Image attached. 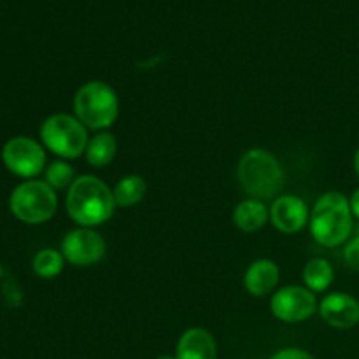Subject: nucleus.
Segmentation results:
<instances>
[{"label":"nucleus","mask_w":359,"mask_h":359,"mask_svg":"<svg viewBox=\"0 0 359 359\" xmlns=\"http://www.w3.org/2000/svg\"><path fill=\"white\" fill-rule=\"evenodd\" d=\"M237 181L249 198L266 202V200H276L277 195L283 191L286 175L276 154L262 147H252L245 151L238 160Z\"/></svg>","instance_id":"nucleus-3"},{"label":"nucleus","mask_w":359,"mask_h":359,"mask_svg":"<svg viewBox=\"0 0 359 359\" xmlns=\"http://www.w3.org/2000/svg\"><path fill=\"white\" fill-rule=\"evenodd\" d=\"M74 116L88 130L104 132L119 116V98L104 81H88L74 95Z\"/></svg>","instance_id":"nucleus-4"},{"label":"nucleus","mask_w":359,"mask_h":359,"mask_svg":"<svg viewBox=\"0 0 359 359\" xmlns=\"http://www.w3.org/2000/svg\"><path fill=\"white\" fill-rule=\"evenodd\" d=\"M344 262L353 272L359 273V235L351 237L344 245Z\"/></svg>","instance_id":"nucleus-20"},{"label":"nucleus","mask_w":359,"mask_h":359,"mask_svg":"<svg viewBox=\"0 0 359 359\" xmlns=\"http://www.w3.org/2000/svg\"><path fill=\"white\" fill-rule=\"evenodd\" d=\"M302 279H304L305 287H309L312 293H325L335 280V270L328 259L312 258L305 263Z\"/></svg>","instance_id":"nucleus-15"},{"label":"nucleus","mask_w":359,"mask_h":359,"mask_svg":"<svg viewBox=\"0 0 359 359\" xmlns=\"http://www.w3.org/2000/svg\"><path fill=\"white\" fill-rule=\"evenodd\" d=\"M269 359H316L311 353L300 349V347H284L273 353Z\"/></svg>","instance_id":"nucleus-21"},{"label":"nucleus","mask_w":359,"mask_h":359,"mask_svg":"<svg viewBox=\"0 0 359 359\" xmlns=\"http://www.w3.org/2000/svg\"><path fill=\"white\" fill-rule=\"evenodd\" d=\"M353 165H354V174H356V177L359 179V147L356 149V153H354Z\"/></svg>","instance_id":"nucleus-23"},{"label":"nucleus","mask_w":359,"mask_h":359,"mask_svg":"<svg viewBox=\"0 0 359 359\" xmlns=\"http://www.w3.org/2000/svg\"><path fill=\"white\" fill-rule=\"evenodd\" d=\"M309 219L311 210L300 196L280 195L270 207V223L280 233H298L307 226Z\"/></svg>","instance_id":"nucleus-10"},{"label":"nucleus","mask_w":359,"mask_h":359,"mask_svg":"<svg viewBox=\"0 0 359 359\" xmlns=\"http://www.w3.org/2000/svg\"><path fill=\"white\" fill-rule=\"evenodd\" d=\"M116 207L114 193L97 175H79L67 189V214L81 228H95L107 223L114 216Z\"/></svg>","instance_id":"nucleus-1"},{"label":"nucleus","mask_w":359,"mask_h":359,"mask_svg":"<svg viewBox=\"0 0 359 359\" xmlns=\"http://www.w3.org/2000/svg\"><path fill=\"white\" fill-rule=\"evenodd\" d=\"M349 203H351V210H353L354 219L359 221V188L354 189V193L349 198Z\"/></svg>","instance_id":"nucleus-22"},{"label":"nucleus","mask_w":359,"mask_h":359,"mask_svg":"<svg viewBox=\"0 0 359 359\" xmlns=\"http://www.w3.org/2000/svg\"><path fill=\"white\" fill-rule=\"evenodd\" d=\"M9 209L21 223L42 224L56 214L58 196L46 181L30 179L13 189L9 196Z\"/></svg>","instance_id":"nucleus-6"},{"label":"nucleus","mask_w":359,"mask_h":359,"mask_svg":"<svg viewBox=\"0 0 359 359\" xmlns=\"http://www.w3.org/2000/svg\"><path fill=\"white\" fill-rule=\"evenodd\" d=\"M177 359H216L217 344L212 333L205 328H189L179 337L175 346Z\"/></svg>","instance_id":"nucleus-13"},{"label":"nucleus","mask_w":359,"mask_h":359,"mask_svg":"<svg viewBox=\"0 0 359 359\" xmlns=\"http://www.w3.org/2000/svg\"><path fill=\"white\" fill-rule=\"evenodd\" d=\"M116 153H118L116 137L109 132H100L90 139L86 151H84V156H86V161L91 167L104 168L109 163H112Z\"/></svg>","instance_id":"nucleus-16"},{"label":"nucleus","mask_w":359,"mask_h":359,"mask_svg":"<svg viewBox=\"0 0 359 359\" xmlns=\"http://www.w3.org/2000/svg\"><path fill=\"white\" fill-rule=\"evenodd\" d=\"M39 133L42 146L56 154L60 160H76L83 156L90 142L86 126L76 116L65 112L48 116L42 121Z\"/></svg>","instance_id":"nucleus-5"},{"label":"nucleus","mask_w":359,"mask_h":359,"mask_svg":"<svg viewBox=\"0 0 359 359\" xmlns=\"http://www.w3.org/2000/svg\"><path fill=\"white\" fill-rule=\"evenodd\" d=\"M2 163L11 174L30 181L46 170V147L32 137H13L2 147Z\"/></svg>","instance_id":"nucleus-7"},{"label":"nucleus","mask_w":359,"mask_h":359,"mask_svg":"<svg viewBox=\"0 0 359 359\" xmlns=\"http://www.w3.org/2000/svg\"><path fill=\"white\" fill-rule=\"evenodd\" d=\"M280 280V270L272 259H256L244 273V287L251 297L263 298L277 291Z\"/></svg>","instance_id":"nucleus-12"},{"label":"nucleus","mask_w":359,"mask_h":359,"mask_svg":"<svg viewBox=\"0 0 359 359\" xmlns=\"http://www.w3.org/2000/svg\"><path fill=\"white\" fill-rule=\"evenodd\" d=\"M104 237L93 228H76L69 231L62 241L63 258L67 263L74 266H90L100 262L105 256Z\"/></svg>","instance_id":"nucleus-9"},{"label":"nucleus","mask_w":359,"mask_h":359,"mask_svg":"<svg viewBox=\"0 0 359 359\" xmlns=\"http://www.w3.org/2000/svg\"><path fill=\"white\" fill-rule=\"evenodd\" d=\"M44 181L55 191H58V189H69L70 184L76 181V170L70 167L67 160H56L46 167Z\"/></svg>","instance_id":"nucleus-19"},{"label":"nucleus","mask_w":359,"mask_h":359,"mask_svg":"<svg viewBox=\"0 0 359 359\" xmlns=\"http://www.w3.org/2000/svg\"><path fill=\"white\" fill-rule=\"evenodd\" d=\"M270 221V207L263 200H242L233 209V224L245 233H252L265 226Z\"/></svg>","instance_id":"nucleus-14"},{"label":"nucleus","mask_w":359,"mask_h":359,"mask_svg":"<svg viewBox=\"0 0 359 359\" xmlns=\"http://www.w3.org/2000/svg\"><path fill=\"white\" fill-rule=\"evenodd\" d=\"M65 258H63L62 251H56V249L46 248L41 249L37 255L34 256V262H32V269H34L35 276L41 277V279H55L62 273L63 266H65Z\"/></svg>","instance_id":"nucleus-18"},{"label":"nucleus","mask_w":359,"mask_h":359,"mask_svg":"<svg viewBox=\"0 0 359 359\" xmlns=\"http://www.w3.org/2000/svg\"><path fill=\"white\" fill-rule=\"evenodd\" d=\"M112 193H114L116 205L123 207V209H130V207L142 202L144 196H146V179L137 174L125 175V177H121L116 182V186L112 188Z\"/></svg>","instance_id":"nucleus-17"},{"label":"nucleus","mask_w":359,"mask_h":359,"mask_svg":"<svg viewBox=\"0 0 359 359\" xmlns=\"http://www.w3.org/2000/svg\"><path fill=\"white\" fill-rule=\"evenodd\" d=\"M354 216L349 198L340 191H326L316 200L311 210L309 230L312 238L323 248L346 245L353 235Z\"/></svg>","instance_id":"nucleus-2"},{"label":"nucleus","mask_w":359,"mask_h":359,"mask_svg":"<svg viewBox=\"0 0 359 359\" xmlns=\"http://www.w3.org/2000/svg\"><path fill=\"white\" fill-rule=\"evenodd\" d=\"M156 359H177V358L170 356V354H161V356H158Z\"/></svg>","instance_id":"nucleus-24"},{"label":"nucleus","mask_w":359,"mask_h":359,"mask_svg":"<svg viewBox=\"0 0 359 359\" xmlns=\"http://www.w3.org/2000/svg\"><path fill=\"white\" fill-rule=\"evenodd\" d=\"M319 316L328 326L337 330H351L359 325V300L353 294L330 293L319 302Z\"/></svg>","instance_id":"nucleus-11"},{"label":"nucleus","mask_w":359,"mask_h":359,"mask_svg":"<svg viewBox=\"0 0 359 359\" xmlns=\"http://www.w3.org/2000/svg\"><path fill=\"white\" fill-rule=\"evenodd\" d=\"M4 276V269H2V263H0V277Z\"/></svg>","instance_id":"nucleus-25"},{"label":"nucleus","mask_w":359,"mask_h":359,"mask_svg":"<svg viewBox=\"0 0 359 359\" xmlns=\"http://www.w3.org/2000/svg\"><path fill=\"white\" fill-rule=\"evenodd\" d=\"M270 311L280 323L297 325L307 321L319 311V302L309 287L284 286L270 298Z\"/></svg>","instance_id":"nucleus-8"}]
</instances>
